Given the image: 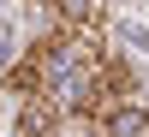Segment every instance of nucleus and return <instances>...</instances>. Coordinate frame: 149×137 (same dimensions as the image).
<instances>
[{
  "instance_id": "nucleus-1",
  "label": "nucleus",
  "mask_w": 149,
  "mask_h": 137,
  "mask_svg": "<svg viewBox=\"0 0 149 137\" xmlns=\"http://www.w3.org/2000/svg\"><path fill=\"white\" fill-rule=\"evenodd\" d=\"M42 6L60 30H102L107 18V0H42Z\"/></svg>"
}]
</instances>
